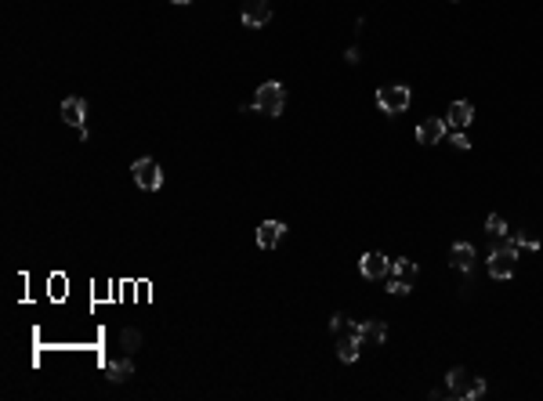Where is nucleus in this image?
Listing matches in <instances>:
<instances>
[{
  "label": "nucleus",
  "instance_id": "2eb2a0df",
  "mask_svg": "<svg viewBox=\"0 0 543 401\" xmlns=\"http://www.w3.org/2000/svg\"><path fill=\"white\" fill-rule=\"evenodd\" d=\"M359 336H362V340H373V344H384L388 326H384L381 319H369V322H362V326H359Z\"/></svg>",
  "mask_w": 543,
  "mask_h": 401
},
{
  "label": "nucleus",
  "instance_id": "5701e85b",
  "mask_svg": "<svg viewBox=\"0 0 543 401\" xmlns=\"http://www.w3.org/2000/svg\"><path fill=\"white\" fill-rule=\"evenodd\" d=\"M174 4H189V0H174Z\"/></svg>",
  "mask_w": 543,
  "mask_h": 401
},
{
  "label": "nucleus",
  "instance_id": "423d86ee",
  "mask_svg": "<svg viewBox=\"0 0 543 401\" xmlns=\"http://www.w3.org/2000/svg\"><path fill=\"white\" fill-rule=\"evenodd\" d=\"M272 22V8H268V0H246V8H243V26L246 29H261Z\"/></svg>",
  "mask_w": 543,
  "mask_h": 401
},
{
  "label": "nucleus",
  "instance_id": "4be33fe9",
  "mask_svg": "<svg viewBox=\"0 0 543 401\" xmlns=\"http://www.w3.org/2000/svg\"><path fill=\"white\" fill-rule=\"evenodd\" d=\"M123 344H127V351H134V347L141 344V336H138L134 329H123Z\"/></svg>",
  "mask_w": 543,
  "mask_h": 401
},
{
  "label": "nucleus",
  "instance_id": "1a4fd4ad",
  "mask_svg": "<svg viewBox=\"0 0 543 401\" xmlns=\"http://www.w3.org/2000/svg\"><path fill=\"white\" fill-rule=\"evenodd\" d=\"M446 131H449V123L431 116V119H424L421 126H416V141H421V145H438V141L446 138Z\"/></svg>",
  "mask_w": 543,
  "mask_h": 401
},
{
  "label": "nucleus",
  "instance_id": "39448f33",
  "mask_svg": "<svg viewBox=\"0 0 543 401\" xmlns=\"http://www.w3.org/2000/svg\"><path fill=\"white\" fill-rule=\"evenodd\" d=\"M131 174H134L138 188H145V192H156V188L163 184V170H160L156 159H138V163L131 166Z\"/></svg>",
  "mask_w": 543,
  "mask_h": 401
},
{
  "label": "nucleus",
  "instance_id": "6e6552de",
  "mask_svg": "<svg viewBox=\"0 0 543 401\" xmlns=\"http://www.w3.org/2000/svg\"><path fill=\"white\" fill-rule=\"evenodd\" d=\"M471 119H474V105H471V101H453V105H449V112H446L449 131H467Z\"/></svg>",
  "mask_w": 543,
  "mask_h": 401
},
{
  "label": "nucleus",
  "instance_id": "ddd939ff",
  "mask_svg": "<svg viewBox=\"0 0 543 401\" xmlns=\"http://www.w3.org/2000/svg\"><path fill=\"white\" fill-rule=\"evenodd\" d=\"M471 379H474V376H467V369H453V372L446 376V384H449V398H467Z\"/></svg>",
  "mask_w": 543,
  "mask_h": 401
},
{
  "label": "nucleus",
  "instance_id": "4468645a",
  "mask_svg": "<svg viewBox=\"0 0 543 401\" xmlns=\"http://www.w3.org/2000/svg\"><path fill=\"white\" fill-rule=\"evenodd\" d=\"M453 268H460V271H471V264H474V246L471 242H456L453 246V261H449Z\"/></svg>",
  "mask_w": 543,
  "mask_h": 401
},
{
  "label": "nucleus",
  "instance_id": "f03ea898",
  "mask_svg": "<svg viewBox=\"0 0 543 401\" xmlns=\"http://www.w3.org/2000/svg\"><path fill=\"white\" fill-rule=\"evenodd\" d=\"M514 264H518V242L504 239L493 253H489V275L493 279H511L514 275Z\"/></svg>",
  "mask_w": 543,
  "mask_h": 401
},
{
  "label": "nucleus",
  "instance_id": "6ab92c4d",
  "mask_svg": "<svg viewBox=\"0 0 543 401\" xmlns=\"http://www.w3.org/2000/svg\"><path fill=\"white\" fill-rule=\"evenodd\" d=\"M482 394H486V379H482V376H474V379H471V391H467V398H482Z\"/></svg>",
  "mask_w": 543,
  "mask_h": 401
},
{
  "label": "nucleus",
  "instance_id": "f3484780",
  "mask_svg": "<svg viewBox=\"0 0 543 401\" xmlns=\"http://www.w3.org/2000/svg\"><path fill=\"white\" fill-rule=\"evenodd\" d=\"M486 231H489V235H496V239H504L507 235V221L500 217V214H489L486 217Z\"/></svg>",
  "mask_w": 543,
  "mask_h": 401
},
{
  "label": "nucleus",
  "instance_id": "9d476101",
  "mask_svg": "<svg viewBox=\"0 0 543 401\" xmlns=\"http://www.w3.org/2000/svg\"><path fill=\"white\" fill-rule=\"evenodd\" d=\"M359 268H362V275H366V279H384L388 271H391V261L384 257V253H362Z\"/></svg>",
  "mask_w": 543,
  "mask_h": 401
},
{
  "label": "nucleus",
  "instance_id": "412c9836",
  "mask_svg": "<svg viewBox=\"0 0 543 401\" xmlns=\"http://www.w3.org/2000/svg\"><path fill=\"white\" fill-rule=\"evenodd\" d=\"M453 145H456L460 152H467V149H471V141H467V134H464V131H453Z\"/></svg>",
  "mask_w": 543,
  "mask_h": 401
},
{
  "label": "nucleus",
  "instance_id": "9b49d317",
  "mask_svg": "<svg viewBox=\"0 0 543 401\" xmlns=\"http://www.w3.org/2000/svg\"><path fill=\"white\" fill-rule=\"evenodd\" d=\"M283 231H286L283 221H265V224L258 228V246H261V249H276V246L283 242Z\"/></svg>",
  "mask_w": 543,
  "mask_h": 401
},
{
  "label": "nucleus",
  "instance_id": "0eeeda50",
  "mask_svg": "<svg viewBox=\"0 0 543 401\" xmlns=\"http://www.w3.org/2000/svg\"><path fill=\"white\" fill-rule=\"evenodd\" d=\"M359 351H362V336H359V326H351V329L341 333V340H337V358H341V362H355Z\"/></svg>",
  "mask_w": 543,
  "mask_h": 401
},
{
  "label": "nucleus",
  "instance_id": "dca6fc26",
  "mask_svg": "<svg viewBox=\"0 0 543 401\" xmlns=\"http://www.w3.org/2000/svg\"><path fill=\"white\" fill-rule=\"evenodd\" d=\"M131 372H134V362H131V358H120V362H109V365H106V376L116 379V384H120V379H127Z\"/></svg>",
  "mask_w": 543,
  "mask_h": 401
},
{
  "label": "nucleus",
  "instance_id": "20e7f679",
  "mask_svg": "<svg viewBox=\"0 0 543 401\" xmlns=\"http://www.w3.org/2000/svg\"><path fill=\"white\" fill-rule=\"evenodd\" d=\"M416 264L413 261H406V257H399V261H391V282H388V293H395V297H406V293L413 289V282H416Z\"/></svg>",
  "mask_w": 543,
  "mask_h": 401
},
{
  "label": "nucleus",
  "instance_id": "f257e3e1",
  "mask_svg": "<svg viewBox=\"0 0 543 401\" xmlns=\"http://www.w3.org/2000/svg\"><path fill=\"white\" fill-rule=\"evenodd\" d=\"M283 105H286V91H283V83L279 80H268L258 87L254 94V109L261 116H283Z\"/></svg>",
  "mask_w": 543,
  "mask_h": 401
},
{
  "label": "nucleus",
  "instance_id": "aec40b11",
  "mask_svg": "<svg viewBox=\"0 0 543 401\" xmlns=\"http://www.w3.org/2000/svg\"><path fill=\"white\" fill-rule=\"evenodd\" d=\"M330 329H333V333H337V336H341L344 329H351V322L344 319V314H333V322H330Z\"/></svg>",
  "mask_w": 543,
  "mask_h": 401
},
{
  "label": "nucleus",
  "instance_id": "7ed1b4c3",
  "mask_svg": "<svg viewBox=\"0 0 543 401\" xmlns=\"http://www.w3.org/2000/svg\"><path fill=\"white\" fill-rule=\"evenodd\" d=\"M409 101H413V94H409L406 83H388V87H381V91H377V105H381V109H384L388 116L406 112V109H409Z\"/></svg>",
  "mask_w": 543,
  "mask_h": 401
},
{
  "label": "nucleus",
  "instance_id": "a211bd4d",
  "mask_svg": "<svg viewBox=\"0 0 543 401\" xmlns=\"http://www.w3.org/2000/svg\"><path fill=\"white\" fill-rule=\"evenodd\" d=\"M514 242H518L521 249H536V246H540V242L529 235V231H514Z\"/></svg>",
  "mask_w": 543,
  "mask_h": 401
},
{
  "label": "nucleus",
  "instance_id": "f8f14e48",
  "mask_svg": "<svg viewBox=\"0 0 543 401\" xmlns=\"http://www.w3.org/2000/svg\"><path fill=\"white\" fill-rule=\"evenodd\" d=\"M62 119H66L69 126H83V119H87V105H83V98H66L62 101Z\"/></svg>",
  "mask_w": 543,
  "mask_h": 401
}]
</instances>
